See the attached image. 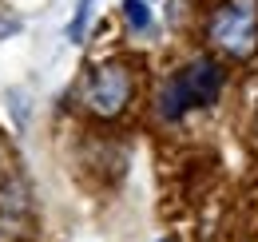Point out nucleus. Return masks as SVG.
<instances>
[{
    "label": "nucleus",
    "instance_id": "1",
    "mask_svg": "<svg viewBox=\"0 0 258 242\" xmlns=\"http://www.w3.org/2000/svg\"><path fill=\"white\" fill-rule=\"evenodd\" d=\"M226 72L215 56H195L183 64L159 91V115L163 119H183L191 107H215L223 95Z\"/></svg>",
    "mask_w": 258,
    "mask_h": 242
},
{
    "label": "nucleus",
    "instance_id": "2",
    "mask_svg": "<svg viewBox=\"0 0 258 242\" xmlns=\"http://www.w3.org/2000/svg\"><path fill=\"white\" fill-rule=\"evenodd\" d=\"M207 40L234 60H250L258 52V0H223L207 16Z\"/></svg>",
    "mask_w": 258,
    "mask_h": 242
},
{
    "label": "nucleus",
    "instance_id": "3",
    "mask_svg": "<svg viewBox=\"0 0 258 242\" xmlns=\"http://www.w3.org/2000/svg\"><path fill=\"white\" fill-rule=\"evenodd\" d=\"M131 91H135V80H131V72L123 68V64H99V68L88 72L80 99H84V107H88L92 115L115 119V115L127 111Z\"/></svg>",
    "mask_w": 258,
    "mask_h": 242
},
{
    "label": "nucleus",
    "instance_id": "4",
    "mask_svg": "<svg viewBox=\"0 0 258 242\" xmlns=\"http://www.w3.org/2000/svg\"><path fill=\"white\" fill-rule=\"evenodd\" d=\"M123 20H127V28L135 36H147L155 28V12H151L147 0H123Z\"/></svg>",
    "mask_w": 258,
    "mask_h": 242
},
{
    "label": "nucleus",
    "instance_id": "5",
    "mask_svg": "<svg viewBox=\"0 0 258 242\" xmlns=\"http://www.w3.org/2000/svg\"><path fill=\"white\" fill-rule=\"evenodd\" d=\"M92 12H96V0H80V4H76L72 20H68V40H72V44H80V40L88 36V24H92Z\"/></svg>",
    "mask_w": 258,
    "mask_h": 242
},
{
    "label": "nucleus",
    "instance_id": "6",
    "mask_svg": "<svg viewBox=\"0 0 258 242\" xmlns=\"http://www.w3.org/2000/svg\"><path fill=\"white\" fill-rule=\"evenodd\" d=\"M28 238V218L16 211H0V242H24Z\"/></svg>",
    "mask_w": 258,
    "mask_h": 242
},
{
    "label": "nucleus",
    "instance_id": "7",
    "mask_svg": "<svg viewBox=\"0 0 258 242\" xmlns=\"http://www.w3.org/2000/svg\"><path fill=\"white\" fill-rule=\"evenodd\" d=\"M159 242H179V238H175V234H163V238Z\"/></svg>",
    "mask_w": 258,
    "mask_h": 242
},
{
    "label": "nucleus",
    "instance_id": "8",
    "mask_svg": "<svg viewBox=\"0 0 258 242\" xmlns=\"http://www.w3.org/2000/svg\"><path fill=\"white\" fill-rule=\"evenodd\" d=\"M147 4H151V0H147Z\"/></svg>",
    "mask_w": 258,
    "mask_h": 242
}]
</instances>
